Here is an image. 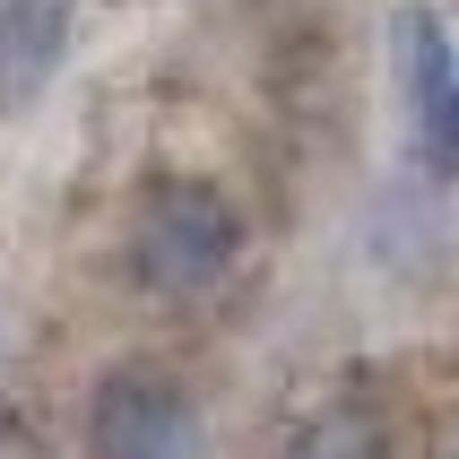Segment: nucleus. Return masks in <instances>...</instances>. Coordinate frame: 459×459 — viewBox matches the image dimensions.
Instances as JSON below:
<instances>
[{
	"mask_svg": "<svg viewBox=\"0 0 459 459\" xmlns=\"http://www.w3.org/2000/svg\"><path fill=\"white\" fill-rule=\"evenodd\" d=\"M243 252V217L217 182H165L130 217V278L148 295H208Z\"/></svg>",
	"mask_w": 459,
	"mask_h": 459,
	"instance_id": "nucleus-1",
	"label": "nucleus"
},
{
	"mask_svg": "<svg viewBox=\"0 0 459 459\" xmlns=\"http://www.w3.org/2000/svg\"><path fill=\"white\" fill-rule=\"evenodd\" d=\"M304 459H373V425H356V416H330V425L304 442Z\"/></svg>",
	"mask_w": 459,
	"mask_h": 459,
	"instance_id": "nucleus-5",
	"label": "nucleus"
},
{
	"mask_svg": "<svg viewBox=\"0 0 459 459\" xmlns=\"http://www.w3.org/2000/svg\"><path fill=\"white\" fill-rule=\"evenodd\" d=\"M78 35V0H0V113L35 104L61 78Z\"/></svg>",
	"mask_w": 459,
	"mask_h": 459,
	"instance_id": "nucleus-3",
	"label": "nucleus"
},
{
	"mask_svg": "<svg viewBox=\"0 0 459 459\" xmlns=\"http://www.w3.org/2000/svg\"><path fill=\"white\" fill-rule=\"evenodd\" d=\"M425 156H434V165H459V78L425 104Z\"/></svg>",
	"mask_w": 459,
	"mask_h": 459,
	"instance_id": "nucleus-4",
	"label": "nucleus"
},
{
	"mask_svg": "<svg viewBox=\"0 0 459 459\" xmlns=\"http://www.w3.org/2000/svg\"><path fill=\"white\" fill-rule=\"evenodd\" d=\"M87 459H200V408L182 399V382L122 364L87 399Z\"/></svg>",
	"mask_w": 459,
	"mask_h": 459,
	"instance_id": "nucleus-2",
	"label": "nucleus"
}]
</instances>
